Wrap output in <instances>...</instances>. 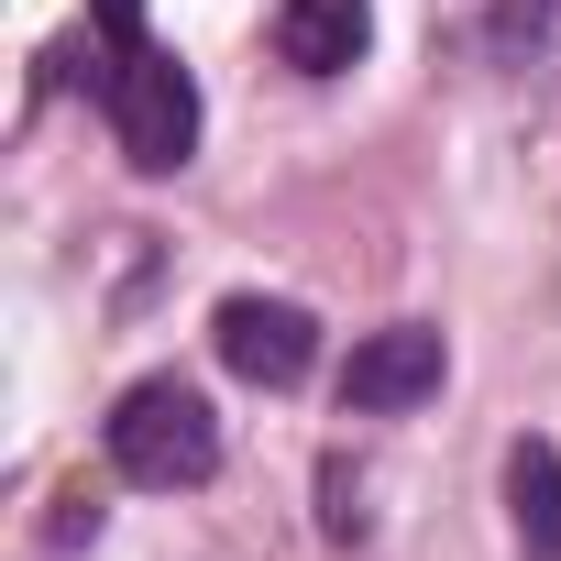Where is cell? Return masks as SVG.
<instances>
[{
	"instance_id": "obj_1",
	"label": "cell",
	"mask_w": 561,
	"mask_h": 561,
	"mask_svg": "<svg viewBox=\"0 0 561 561\" xmlns=\"http://www.w3.org/2000/svg\"><path fill=\"white\" fill-rule=\"evenodd\" d=\"M111 473L144 484V495L209 484V473H220V419H209V397L176 386V375H144V386L111 408Z\"/></svg>"
},
{
	"instance_id": "obj_2",
	"label": "cell",
	"mask_w": 561,
	"mask_h": 561,
	"mask_svg": "<svg viewBox=\"0 0 561 561\" xmlns=\"http://www.w3.org/2000/svg\"><path fill=\"white\" fill-rule=\"evenodd\" d=\"M100 111H111V133H122V154H133L144 176H176V165L198 154V89H187V67L154 56V45H111Z\"/></svg>"
},
{
	"instance_id": "obj_3",
	"label": "cell",
	"mask_w": 561,
	"mask_h": 561,
	"mask_svg": "<svg viewBox=\"0 0 561 561\" xmlns=\"http://www.w3.org/2000/svg\"><path fill=\"white\" fill-rule=\"evenodd\" d=\"M440 375H451L440 331H430V320H397V331L353 342V364H342V408H364V419H397V408L440 397Z\"/></svg>"
},
{
	"instance_id": "obj_4",
	"label": "cell",
	"mask_w": 561,
	"mask_h": 561,
	"mask_svg": "<svg viewBox=\"0 0 561 561\" xmlns=\"http://www.w3.org/2000/svg\"><path fill=\"white\" fill-rule=\"evenodd\" d=\"M209 342H220V364H231L242 386H298V375L320 364V331H309V309H287V298H220Z\"/></svg>"
},
{
	"instance_id": "obj_5",
	"label": "cell",
	"mask_w": 561,
	"mask_h": 561,
	"mask_svg": "<svg viewBox=\"0 0 561 561\" xmlns=\"http://www.w3.org/2000/svg\"><path fill=\"white\" fill-rule=\"evenodd\" d=\"M364 45H375V0H287L275 12V56L298 78H342Z\"/></svg>"
},
{
	"instance_id": "obj_6",
	"label": "cell",
	"mask_w": 561,
	"mask_h": 561,
	"mask_svg": "<svg viewBox=\"0 0 561 561\" xmlns=\"http://www.w3.org/2000/svg\"><path fill=\"white\" fill-rule=\"evenodd\" d=\"M506 517H517V550L528 561H561V451L550 440H517L506 451Z\"/></svg>"
},
{
	"instance_id": "obj_7",
	"label": "cell",
	"mask_w": 561,
	"mask_h": 561,
	"mask_svg": "<svg viewBox=\"0 0 561 561\" xmlns=\"http://www.w3.org/2000/svg\"><path fill=\"white\" fill-rule=\"evenodd\" d=\"M89 12H100L111 45H144V0H89Z\"/></svg>"
},
{
	"instance_id": "obj_8",
	"label": "cell",
	"mask_w": 561,
	"mask_h": 561,
	"mask_svg": "<svg viewBox=\"0 0 561 561\" xmlns=\"http://www.w3.org/2000/svg\"><path fill=\"white\" fill-rule=\"evenodd\" d=\"M550 12H561V0H550Z\"/></svg>"
}]
</instances>
